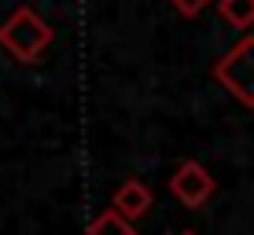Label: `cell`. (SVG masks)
I'll list each match as a JSON object with an SVG mask.
<instances>
[{
	"mask_svg": "<svg viewBox=\"0 0 254 235\" xmlns=\"http://www.w3.org/2000/svg\"><path fill=\"white\" fill-rule=\"evenodd\" d=\"M173 4H177V11H181V15H188V19H191V15L203 11L210 0H173ZM214 4H217V0H214Z\"/></svg>",
	"mask_w": 254,
	"mask_h": 235,
	"instance_id": "7",
	"label": "cell"
},
{
	"mask_svg": "<svg viewBox=\"0 0 254 235\" xmlns=\"http://www.w3.org/2000/svg\"><path fill=\"white\" fill-rule=\"evenodd\" d=\"M89 235H133V221H126L118 210H103L89 224Z\"/></svg>",
	"mask_w": 254,
	"mask_h": 235,
	"instance_id": "6",
	"label": "cell"
},
{
	"mask_svg": "<svg viewBox=\"0 0 254 235\" xmlns=\"http://www.w3.org/2000/svg\"><path fill=\"white\" fill-rule=\"evenodd\" d=\"M147 206H151V188H147L144 180H126V184L115 191V198H111V210H118L126 221L144 217Z\"/></svg>",
	"mask_w": 254,
	"mask_h": 235,
	"instance_id": "4",
	"label": "cell"
},
{
	"mask_svg": "<svg viewBox=\"0 0 254 235\" xmlns=\"http://www.w3.org/2000/svg\"><path fill=\"white\" fill-rule=\"evenodd\" d=\"M181 235H195V232H181Z\"/></svg>",
	"mask_w": 254,
	"mask_h": 235,
	"instance_id": "8",
	"label": "cell"
},
{
	"mask_svg": "<svg viewBox=\"0 0 254 235\" xmlns=\"http://www.w3.org/2000/svg\"><path fill=\"white\" fill-rule=\"evenodd\" d=\"M214 77L229 89L243 107H254V37H240L214 63Z\"/></svg>",
	"mask_w": 254,
	"mask_h": 235,
	"instance_id": "2",
	"label": "cell"
},
{
	"mask_svg": "<svg viewBox=\"0 0 254 235\" xmlns=\"http://www.w3.org/2000/svg\"><path fill=\"white\" fill-rule=\"evenodd\" d=\"M52 26L41 19L33 7H19V11L7 15V22L0 26V45L11 51L19 63H33L48 45H52Z\"/></svg>",
	"mask_w": 254,
	"mask_h": 235,
	"instance_id": "1",
	"label": "cell"
},
{
	"mask_svg": "<svg viewBox=\"0 0 254 235\" xmlns=\"http://www.w3.org/2000/svg\"><path fill=\"white\" fill-rule=\"evenodd\" d=\"M217 11L236 30H251L254 26V0H217Z\"/></svg>",
	"mask_w": 254,
	"mask_h": 235,
	"instance_id": "5",
	"label": "cell"
},
{
	"mask_svg": "<svg viewBox=\"0 0 254 235\" xmlns=\"http://www.w3.org/2000/svg\"><path fill=\"white\" fill-rule=\"evenodd\" d=\"M170 191L188 210H199V206L214 195V177H210L199 162H181V169L173 173V180H170Z\"/></svg>",
	"mask_w": 254,
	"mask_h": 235,
	"instance_id": "3",
	"label": "cell"
}]
</instances>
